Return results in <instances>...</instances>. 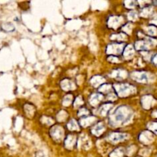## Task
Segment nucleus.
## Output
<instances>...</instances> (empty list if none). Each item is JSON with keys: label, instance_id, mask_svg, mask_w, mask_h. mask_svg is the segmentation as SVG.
Masks as SVG:
<instances>
[{"label": "nucleus", "instance_id": "obj_22", "mask_svg": "<svg viewBox=\"0 0 157 157\" xmlns=\"http://www.w3.org/2000/svg\"><path fill=\"white\" fill-rule=\"evenodd\" d=\"M110 90H111V87H110V85H108V84L102 85L100 87V91H103L104 93H109Z\"/></svg>", "mask_w": 157, "mask_h": 157}, {"label": "nucleus", "instance_id": "obj_26", "mask_svg": "<svg viewBox=\"0 0 157 157\" xmlns=\"http://www.w3.org/2000/svg\"><path fill=\"white\" fill-rule=\"evenodd\" d=\"M125 3L126 4L127 3V7H128V8H133V7H135V5H136V2H132V1L126 2Z\"/></svg>", "mask_w": 157, "mask_h": 157}, {"label": "nucleus", "instance_id": "obj_6", "mask_svg": "<svg viewBox=\"0 0 157 157\" xmlns=\"http://www.w3.org/2000/svg\"><path fill=\"white\" fill-rule=\"evenodd\" d=\"M103 100V95L101 94H95L90 98V104L92 106H97Z\"/></svg>", "mask_w": 157, "mask_h": 157}, {"label": "nucleus", "instance_id": "obj_16", "mask_svg": "<svg viewBox=\"0 0 157 157\" xmlns=\"http://www.w3.org/2000/svg\"><path fill=\"white\" fill-rule=\"evenodd\" d=\"M112 76H113L116 78H125L127 76V73L124 71H115L113 74Z\"/></svg>", "mask_w": 157, "mask_h": 157}, {"label": "nucleus", "instance_id": "obj_23", "mask_svg": "<svg viewBox=\"0 0 157 157\" xmlns=\"http://www.w3.org/2000/svg\"><path fill=\"white\" fill-rule=\"evenodd\" d=\"M149 128H150V130H151L152 131L154 132L155 133H157V122H153V124L149 125Z\"/></svg>", "mask_w": 157, "mask_h": 157}, {"label": "nucleus", "instance_id": "obj_5", "mask_svg": "<svg viewBox=\"0 0 157 157\" xmlns=\"http://www.w3.org/2000/svg\"><path fill=\"white\" fill-rule=\"evenodd\" d=\"M151 43H153V41L151 40H149V41H140L136 42L135 44V48L137 49V50H148L149 45H150Z\"/></svg>", "mask_w": 157, "mask_h": 157}, {"label": "nucleus", "instance_id": "obj_10", "mask_svg": "<svg viewBox=\"0 0 157 157\" xmlns=\"http://www.w3.org/2000/svg\"><path fill=\"white\" fill-rule=\"evenodd\" d=\"M153 98L150 96L144 97L142 99V104L145 108H150V106L153 104Z\"/></svg>", "mask_w": 157, "mask_h": 157}, {"label": "nucleus", "instance_id": "obj_3", "mask_svg": "<svg viewBox=\"0 0 157 157\" xmlns=\"http://www.w3.org/2000/svg\"><path fill=\"white\" fill-rule=\"evenodd\" d=\"M122 42L121 43H114V44H111L107 47V52L110 55H118V54L122 53Z\"/></svg>", "mask_w": 157, "mask_h": 157}, {"label": "nucleus", "instance_id": "obj_18", "mask_svg": "<svg viewBox=\"0 0 157 157\" xmlns=\"http://www.w3.org/2000/svg\"><path fill=\"white\" fill-rule=\"evenodd\" d=\"M110 107H111V104H104V105L103 106V107H101V109H100V113H101V114L102 115V116H104V115L107 114L109 112V110H110Z\"/></svg>", "mask_w": 157, "mask_h": 157}, {"label": "nucleus", "instance_id": "obj_24", "mask_svg": "<svg viewBox=\"0 0 157 157\" xmlns=\"http://www.w3.org/2000/svg\"><path fill=\"white\" fill-rule=\"evenodd\" d=\"M154 31H156V28H155L154 26H150V27L148 29V31H147V32H148V33L150 34V35H153L156 33V32H154Z\"/></svg>", "mask_w": 157, "mask_h": 157}, {"label": "nucleus", "instance_id": "obj_7", "mask_svg": "<svg viewBox=\"0 0 157 157\" xmlns=\"http://www.w3.org/2000/svg\"><path fill=\"white\" fill-rule=\"evenodd\" d=\"M104 131V125L103 124H101V123L97 124V125L95 126L91 130L92 133H93L94 135H95V136H100V135H101Z\"/></svg>", "mask_w": 157, "mask_h": 157}, {"label": "nucleus", "instance_id": "obj_8", "mask_svg": "<svg viewBox=\"0 0 157 157\" xmlns=\"http://www.w3.org/2000/svg\"><path fill=\"white\" fill-rule=\"evenodd\" d=\"M127 137V135L124 134V133H112L110 136V139L113 142H119V141L124 140L125 138Z\"/></svg>", "mask_w": 157, "mask_h": 157}, {"label": "nucleus", "instance_id": "obj_11", "mask_svg": "<svg viewBox=\"0 0 157 157\" xmlns=\"http://www.w3.org/2000/svg\"><path fill=\"white\" fill-rule=\"evenodd\" d=\"M61 87L65 90H72L74 88V84L68 79H64L61 82Z\"/></svg>", "mask_w": 157, "mask_h": 157}, {"label": "nucleus", "instance_id": "obj_17", "mask_svg": "<svg viewBox=\"0 0 157 157\" xmlns=\"http://www.w3.org/2000/svg\"><path fill=\"white\" fill-rule=\"evenodd\" d=\"M124 150L121 148L117 149L110 154V157H123L124 156Z\"/></svg>", "mask_w": 157, "mask_h": 157}, {"label": "nucleus", "instance_id": "obj_9", "mask_svg": "<svg viewBox=\"0 0 157 157\" xmlns=\"http://www.w3.org/2000/svg\"><path fill=\"white\" fill-rule=\"evenodd\" d=\"M152 136L150 133H149L148 132H144L140 136V140L141 142L144 143V144H148V143H150L152 140Z\"/></svg>", "mask_w": 157, "mask_h": 157}, {"label": "nucleus", "instance_id": "obj_21", "mask_svg": "<svg viewBox=\"0 0 157 157\" xmlns=\"http://www.w3.org/2000/svg\"><path fill=\"white\" fill-rule=\"evenodd\" d=\"M71 141H75V139L74 136H68V137L67 138V140H66V147H71L72 146L74 145V143L75 142H71Z\"/></svg>", "mask_w": 157, "mask_h": 157}, {"label": "nucleus", "instance_id": "obj_19", "mask_svg": "<svg viewBox=\"0 0 157 157\" xmlns=\"http://www.w3.org/2000/svg\"><path fill=\"white\" fill-rule=\"evenodd\" d=\"M67 127L69 128V130H77L78 129V124L75 120H72L67 124Z\"/></svg>", "mask_w": 157, "mask_h": 157}, {"label": "nucleus", "instance_id": "obj_13", "mask_svg": "<svg viewBox=\"0 0 157 157\" xmlns=\"http://www.w3.org/2000/svg\"><path fill=\"white\" fill-rule=\"evenodd\" d=\"M52 136H54V139H56V140H60L61 139V136L63 135V131L61 130V128H59V127H56L55 130H52L51 132Z\"/></svg>", "mask_w": 157, "mask_h": 157}, {"label": "nucleus", "instance_id": "obj_15", "mask_svg": "<svg viewBox=\"0 0 157 157\" xmlns=\"http://www.w3.org/2000/svg\"><path fill=\"white\" fill-rule=\"evenodd\" d=\"M133 53H134V49H133V46L129 45L127 48L124 49V55L126 58H130V57L133 56Z\"/></svg>", "mask_w": 157, "mask_h": 157}, {"label": "nucleus", "instance_id": "obj_27", "mask_svg": "<svg viewBox=\"0 0 157 157\" xmlns=\"http://www.w3.org/2000/svg\"><path fill=\"white\" fill-rule=\"evenodd\" d=\"M152 62H153V64H157V55H154L153 58H152Z\"/></svg>", "mask_w": 157, "mask_h": 157}, {"label": "nucleus", "instance_id": "obj_1", "mask_svg": "<svg viewBox=\"0 0 157 157\" xmlns=\"http://www.w3.org/2000/svg\"><path fill=\"white\" fill-rule=\"evenodd\" d=\"M132 116V111L128 107L121 106L119 107L115 112L113 116L110 118V121L116 125L119 124H124L127 122Z\"/></svg>", "mask_w": 157, "mask_h": 157}, {"label": "nucleus", "instance_id": "obj_28", "mask_svg": "<svg viewBox=\"0 0 157 157\" xmlns=\"http://www.w3.org/2000/svg\"><path fill=\"white\" fill-rule=\"evenodd\" d=\"M37 157H45V156L43 153H40V154L37 155Z\"/></svg>", "mask_w": 157, "mask_h": 157}, {"label": "nucleus", "instance_id": "obj_20", "mask_svg": "<svg viewBox=\"0 0 157 157\" xmlns=\"http://www.w3.org/2000/svg\"><path fill=\"white\" fill-rule=\"evenodd\" d=\"M90 114V112L88 111V110L86 108H84V109H81V110H79V112H78V115L79 116H81V117H89L88 115Z\"/></svg>", "mask_w": 157, "mask_h": 157}, {"label": "nucleus", "instance_id": "obj_25", "mask_svg": "<svg viewBox=\"0 0 157 157\" xmlns=\"http://www.w3.org/2000/svg\"><path fill=\"white\" fill-rule=\"evenodd\" d=\"M128 16L129 18H130V19L134 20L137 18V14H136V12H131L130 14H129Z\"/></svg>", "mask_w": 157, "mask_h": 157}, {"label": "nucleus", "instance_id": "obj_4", "mask_svg": "<svg viewBox=\"0 0 157 157\" xmlns=\"http://www.w3.org/2000/svg\"><path fill=\"white\" fill-rule=\"evenodd\" d=\"M132 78L138 82L147 83L150 81L149 75L146 72H135L132 74Z\"/></svg>", "mask_w": 157, "mask_h": 157}, {"label": "nucleus", "instance_id": "obj_2", "mask_svg": "<svg viewBox=\"0 0 157 157\" xmlns=\"http://www.w3.org/2000/svg\"><path fill=\"white\" fill-rule=\"evenodd\" d=\"M113 87H114L117 94L120 97H122V98H125L129 95L133 94L136 91V89L133 87V85H130L128 84H116Z\"/></svg>", "mask_w": 157, "mask_h": 157}, {"label": "nucleus", "instance_id": "obj_14", "mask_svg": "<svg viewBox=\"0 0 157 157\" xmlns=\"http://www.w3.org/2000/svg\"><path fill=\"white\" fill-rule=\"evenodd\" d=\"M104 82V79L103 78H101V76H95L91 80V84H93L94 87H100V85L102 84Z\"/></svg>", "mask_w": 157, "mask_h": 157}, {"label": "nucleus", "instance_id": "obj_12", "mask_svg": "<svg viewBox=\"0 0 157 157\" xmlns=\"http://www.w3.org/2000/svg\"><path fill=\"white\" fill-rule=\"evenodd\" d=\"M121 17H118V16H114V17H111L110 18V21H109V23H110V27H117L119 25L120 23L121 22L123 19H121Z\"/></svg>", "mask_w": 157, "mask_h": 157}]
</instances>
